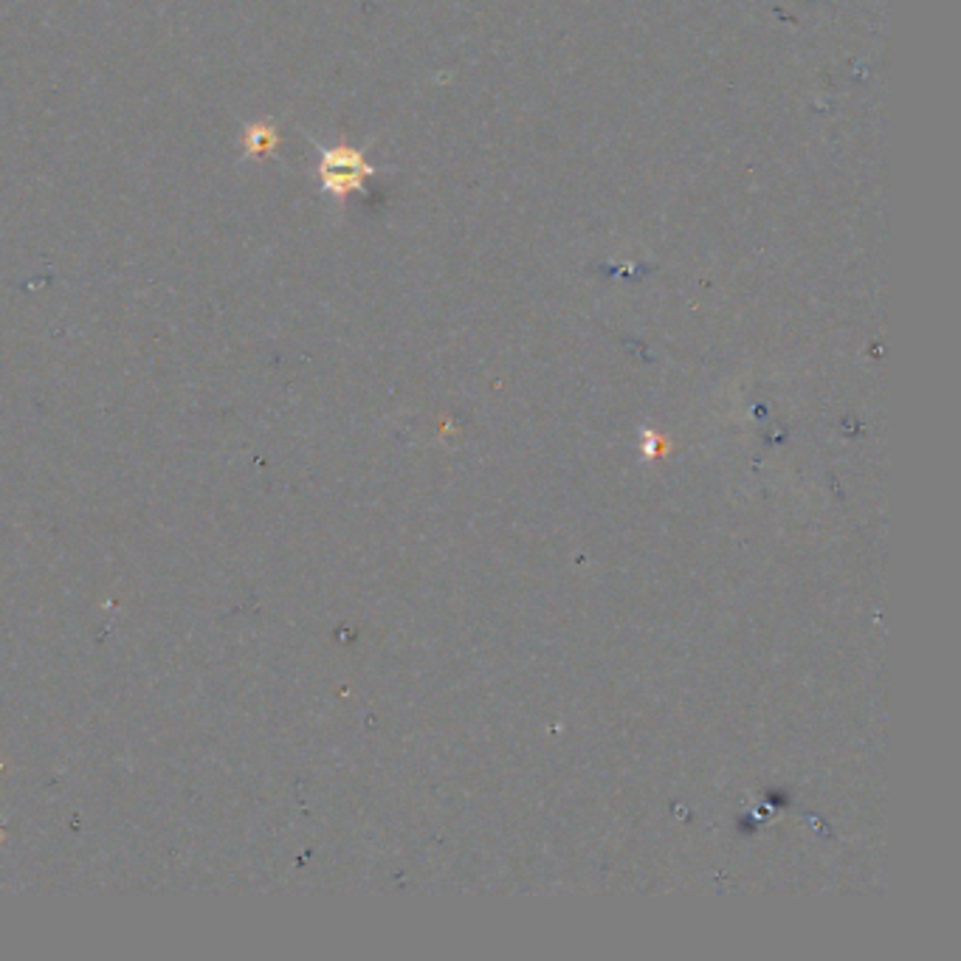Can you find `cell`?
I'll return each mask as SVG.
<instances>
[{"label":"cell","mask_w":961,"mask_h":961,"mask_svg":"<svg viewBox=\"0 0 961 961\" xmlns=\"http://www.w3.org/2000/svg\"><path fill=\"white\" fill-rule=\"evenodd\" d=\"M277 144H280V132L274 124H269V121L246 124V130H243V153L246 155H265V153L277 150Z\"/></svg>","instance_id":"2"},{"label":"cell","mask_w":961,"mask_h":961,"mask_svg":"<svg viewBox=\"0 0 961 961\" xmlns=\"http://www.w3.org/2000/svg\"><path fill=\"white\" fill-rule=\"evenodd\" d=\"M316 175H319L322 189L327 195H333L336 201H344L347 195L364 189V184L375 175V167L364 158L361 150H355L350 144H336V147L322 150Z\"/></svg>","instance_id":"1"}]
</instances>
